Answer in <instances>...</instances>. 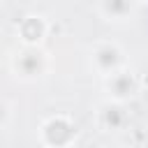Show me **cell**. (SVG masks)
<instances>
[{
  "label": "cell",
  "mask_w": 148,
  "mask_h": 148,
  "mask_svg": "<svg viewBox=\"0 0 148 148\" xmlns=\"http://www.w3.org/2000/svg\"><path fill=\"white\" fill-rule=\"evenodd\" d=\"M51 69V58L42 46L21 44L9 56V72L21 83H37Z\"/></svg>",
  "instance_id": "obj_1"
},
{
  "label": "cell",
  "mask_w": 148,
  "mask_h": 148,
  "mask_svg": "<svg viewBox=\"0 0 148 148\" xmlns=\"http://www.w3.org/2000/svg\"><path fill=\"white\" fill-rule=\"evenodd\" d=\"M79 136V127L74 123V118H69L67 113H56L49 116L39 123V132L37 139L42 146L46 148H65L72 146Z\"/></svg>",
  "instance_id": "obj_2"
},
{
  "label": "cell",
  "mask_w": 148,
  "mask_h": 148,
  "mask_svg": "<svg viewBox=\"0 0 148 148\" xmlns=\"http://www.w3.org/2000/svg\"><path fill=\"white\" fill-rule=\"evenodd\" d=\"M88 62H90V69L97 74V76H109L123 67H127V53L125 49L118 44V42H111V39H102V42H95L88 51Z\"/></svg>",
  "instance_id": "obj_3"
},
{
  "label": "cell",
  "mask_w": 148,
  "mask_h": 148,
  "mask_svg": "<svg viewBox=\"0 0 148 148\" xmlns=\"http://www.w3.org/2000/svg\"><path fill=\"white\" fill-rule=\"evenodd\" d=\"M102 86H104V92H106L109 99H116V102H123V104L136 99L139 92H141V79L130 65L104 76Z\"/></svg>",
  "instance_id": "obj_4"
},
{
  "label": "cell",
  "mask_w": 148,
  "mask_h": 148,
  "mask_svg": "<svg viewBox=\"0 0 148 148\" xmlns=\"http://www.w3.org/2000/svg\"><path fill=\"white\" fill-rule=\"evenodd\" d=\"M95 125L104 134H120L130 125V113H127L123 102H116V99L106 97L95 109Z\"/></svg>",
  "instance_id": "obj_5"
},
{
  "label": "cell",
  "mask_w": 148,
  "mask_h": 148,
  "mask_svg": "<svg viewBox=\"0 0 148 148\" xmlns=\"http://www.w3.org/2000/svg\"><path fill=\"white\" fill-rule=\"evenodd\" d=\"M141 0H97V14L111 25H127L136 21Z\"/></svg>",
  "instance_id": "obj_6"
},
{
  "label": "cell",
  "mask_w": 148,
  "mask_h": 148,
  "mask_svg": "<svg viewBox=\"0 0 148 148\" xmlns=\"http://www.w3.org/2000/svg\"><path fill=\"white\" fill-rule=\"evenodd\" d=\"M46 35H49V21L42 14H25L16 23V37H18L21 44L42 46Z\"/></svg>",
  "instance_id": "obj_7"
},
{
  "label": "cell",
  "mask_w": 148,
  "mask_h": 148,
  "mask_svg": "<svg viewBox=\"0 0 148 148\" xmlns=\"http://www.w3.org/2000/svg\"><path fill=\"white\" fill-rule=\"evenodd\" d=\"M146 2H148V0H146Z\"/></svg>",
  "instance_id": "obj_8"
}]
</instances>
